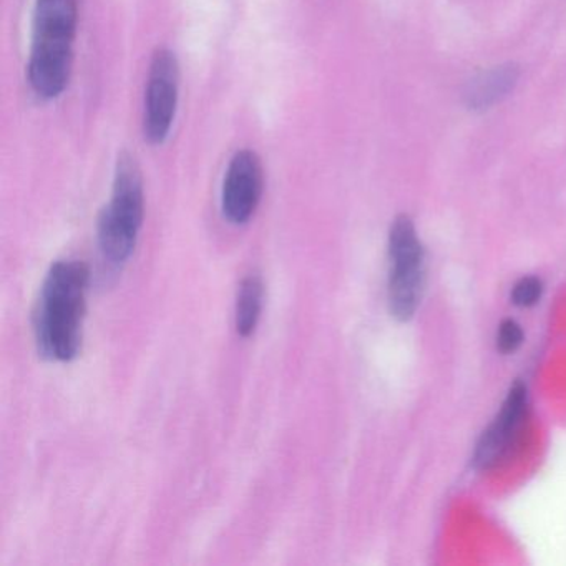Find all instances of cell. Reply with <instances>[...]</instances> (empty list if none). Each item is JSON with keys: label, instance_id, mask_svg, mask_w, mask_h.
Wrapping results in <instances>:
<instances>
[{"label": "cell", "instance_id": "5", "mask_svg": "<svg viewBox=\"0 0 566 566\" xmlns=\"http://www.w3.org/2000/svg\"><path fill=\"white\" fill-rule=\"evenodd\" d=\"M178 98V64L171 52L158 51L151 62L145 97V138L161 144L170 134Z\"/></svg>", "mask_w": 566, "mask_h": 566}, {"label": "cell", "instance_id": "11", "mask_svg": "<svg viewBox=\"0 0 566 566\" xmlns=\"http://www.w3.org/2000/svg\"><path fill=\"white\" fill-rule=\"evenodd\" d=\"M523 343V331L520 324L515 321H503L500 324L499 333H496V347L500 353L510 354L515 353Z\"/></svg>", "mask_w": 566, "mask_h": 566}, {"label": "cell", "instance_id": "6", "mask_svg": "<svg viewBox=\"0 0 566 566\" xmlns=\"http://www.w3.org/2000/svg\"><path fill=\"white\" fill-rule=\"evenodd\" d=\"M263 191V170L260 158L253 151L244 150L234 155L224 177L221 208L224 218L233 224L251 220Z\"/></svg>", "mask_w": 566, "mask_h": 566}, {"label": "cell", "instance_id": "8", "mask_svg": "<svg viewBox=\"0 0 566 566\" xmlns=\"http://www.w3.org/2000/svg\"><path fill=\"white\" fill-rule=\"evenodd\" d=\"M264 284L258 274H250L241 281L237 296L234 324L241 337L253 336L263 311Z\"/></svg>", "mask_w": 566, "mask_h": 566}, {"label": "cell", "instance_id": "4", "mask_svg": "<svg viewBox=\"0 0 566 566\" xmlns=\"http://www.w3.org/2000/svg\"><path fill=\"white\" fill-rule=\"evenodd\" d=\"M389 307L394 317L410 319L423 291V248L407 217L394 221L389 233Z\"/></svg>", "mask_w": 566, "mask_h": 566}, {"label": "cell", "instance_id": "9", "mask_svg": "<svg viewBox=\"0 0 566 566\" xmlns=\"http://www.w3.org/2000/svg\"><path fill=\"white\" fill-rule=\"evenodd\" d=\"M516 82V71L509 67L493 69L486 74L480 75L479 78L470 84L467 98L469 104L475 108H485L496 104L500 98L505 97Z\"/></svg>", "mask_w": 566, "mask_h": 566}, {"label": "cell", "instance_id": "2", "mask_svg": "<svg viewBox=\"0 0 566 566\" xmlns=\"http://www.w3.org/2000/svg\"><path fill=\"white\" fill-rule=\"evenodd\" d=\"M77 0H38L29 81L39 97L55 98L67 87Z\"/></svg>", "mask_w": 566, "mask_h": 566}, {"label": "cell", "instance_id": "7", "mask_svg": "<svg viewBox=\"0 0 566 566\" xmlns=\"http://www.w3.org/2000/svg\"><path fill=\"white\" fill-rule=\"evenodd\" d=\"M525 412V387L522 384H515L510 389L509 397L503 402L499 416L493 420L492 426L483 432L482 439L476 446L475 455H473L476 469H492L509 453L518 436Z\"/></svg>", "mask_w": 566, "mask_h": 566}, {"label": "cell", "instance_id": "3", "mask_svg": "<svg viewBox=\"0 0 566 566\" xmlns=\"http://www.w3.org/2000/svg\"><path fill=\"white\" fill-rule=\"evenodd\" d=\"M145 198L142 175L130 155L118 158L111 205L98 218V248L111 268L124 266L134 254L144 224Z\"/></svg>", "mask_w": 566, "mask_h": 566}, {"label": "cell", "instance_id": "1", "mask_svg": "<svg viewBox=\"0 0 566 566\" xmlns=\"http://www.w3.org/2000/svg\"><path fill=\"white\" fill-rule=\"evenodd\" d=\"M88 277L82 261H57L49 270L34 314L35 340L45 359L71 363L81 354Z\"/></svg>", "mask_w": 566, "mask_h": 566}, {"label": "cell", "instance_id": "10", "mask_svg": "<svg viewBox=\"0 0 566 566\" xmlns=\"http://www.w3.org/2000/svg\"><path fill=\"white\" fill-rule=\"evenodd\" d=\"M543 286L536 277H522L518 283L513 286L512 301L520 307L535 306L542 297Z\"/></svg>", "mask_w": 566, "mask_h": 566}]
</instances>
